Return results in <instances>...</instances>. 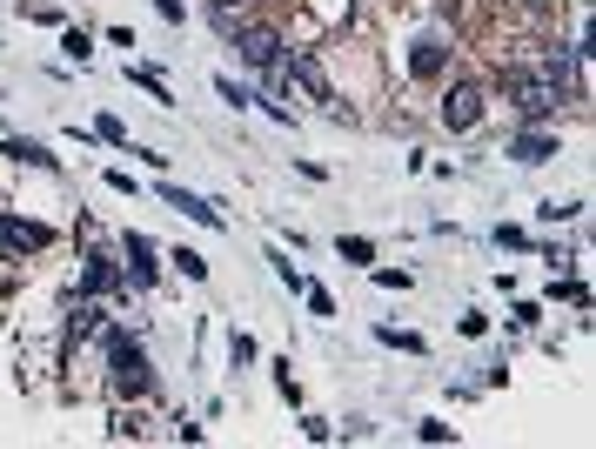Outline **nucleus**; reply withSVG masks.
Listing matches in <instances>:
<instances>
[{"instance_id": "1", "label": "nucleus", "mask_w": 596, "mask_h": 449, "mask_svg": "<svg viewBox=\"0 0 596 449\" xmlns=\"http://www.w3.org/2000/svg\"><path fill=\"white\" fill-rule=\"evenodd\" d=\"M101 336H108V382H114V396H121V403H141V396H148V389H155V369H148V349H141V342L128 336V329H101Z\"/></svg>"}, {"instance_id": "2", "label": "nucleus", "mask_w": 596, "mask_h": 449, "mask_svg": "<svg viewBox=\"0 0 596 449\" xmlns=\"http://www.w3.org/2000/svg\"><path fill=\"white\" fill-rule=\"evenodd\" d=\"M563 81H550V74L536 68V74H516V81H509V101H516V114H523V121H550L556 108H563Z\"/></svg>"}, {"instance_id": "3", "label": "nucleus", "mask_w": 596, "mask_h": 449, "mask_svg": "<svg viewBox=\"0 0 596 449\" xmlns=\"http://www.w3.org/2000/svg\"><path fill=\"white\" fill-rule=\"evenodd\" d=\"M235 54H242L255 74H268L275 61H282V34H275V27H262V21H242V34H235Z\"/></svg>"}, {"instance_id": "4", "label": "nucleus", "mask_w": 596, "mask_h": 449, "mask_svg": "<svg viewBox=\"0 0 596 449\" xmlns=\"http://www.w3.org/2000/svg\"><path fill=\"white\" fill-rule=\"evenodd\" d=\"M442 121H449L456 135L476 128V121H483V88H476V81H456V88L442 94Z\"/></svg>"}, {"instance_id": "5", "label": "nucleus", "mask_w": 596, "mask_h": 449, "mask_svg": "<svg viewBox=\"0 0 596 449\" xmlns=\"http://www.w3.org/2000/svg\"><path fill=\"white\" fill-rule=\"evenodd\" d=\"M128 289H155V242L148 235H128V269H121Z\"/></svg>"}, {"instance_id": "6", "label": "nucleus", "mask_w": 596, "mask_h": 449, "mask_svg": "<svg viewBox=\"0 0 596 449\" xmlns=\"http://www.w3.org/2000/svg\"><path fill=\"white\" fill-rule=\"evenodd\" d=\"M161 202L181 208V215H188V222H201V228H221V208L201 202V195H188V188H175V181H161Z\"/></svg>"}, {"instance_id": "7", "label": "nucleus", "mask_w": 596, "mask_h": 449, "mask_svg": "<svg viewBox=\"0 0 596 449\" xmlns=\"http://www.w3.org/2000/svg\"><path fill=\"white\" fill-rule=\"evenodd\" d=\"M101 315H108V309H101L94 295H88V302H74V315H67V342H94V336H101V329H108Z\"/></svg>"}, {"instance_id": "8", "label": "nucleus", "mask_w": 596, "mask_h": 449, "mask_svg": "<svg viewBox=\"0 0 596 449\" xmlns=\"http://www.w3.org/2000/svg\"><path fill=\"white\" fill-rule=\"evenodd\" d=\"M509 155L523 161V168H543V161L556 155V141H550V135H536V128H530V135H516V141H509Z\"/></svg>"}, {"instance_id": "9", "label": "nucleus", "mask_w": 596, "mask_h": 449, "mask_svg": "<svg viewBox=\"0 0 596 449\" xmlns=\"http://www.w3.org/2000/svg\"><path fill=\"white\" fill-rule=\"evenodd\" d=\"M442 61H449V47L442 41H416V54H409V74H422V81H436Z\"/></svg>"}, {"instance_id": "10", "label": "nucleus", "mask_w": 596, "mask_h": 449, "mask_svg": "<svg viewBox=\"0 0 596 449\" xmlns=\"http://www.w3.org/2000/svg\"><path fill=\"white\" fill-rule=\"evenodd\" d=\"M114 289V262L108 255H88V262H81V295H108Z\"/></svg>"}, {"instance_id": "11", "label": "nucleus", "mask_w": 596, "mask_h": 449, "mask_svg": "<svg viewBox=\"0 0 596 449\" xmlns=\"http://www.w3.org/2000/svg\"><path fill=\"white\" fill-rule=\"evenodd\" d=\"M0 235H7V248H47L41 222H14V215H0Z\"/></svg>"}, {"instance_id": "12", "label": "nucleus", "mask_w": 596, "mask_h": 449, "mask_svg": "<svg viewBox=\"0 0 596 449\" xmlns=\"http://www.w3.org/2000/svg\"><path fill=\"white\" fill-rule=\"evenodd\" d=\"M7 155L27 161V168H54V155H47V148H41L34 135H7Z\"/></svg>"}, {"instance_id": "13", "label": "nucleus", "mask_w": 596, "mask_h": 449, "mask_svg": "<svg viewBox=\"0 0 596 449\" xmlns=\"http://www.w3.org/2000/svg\"><path fill=\"white\" fill-rule=\"evenodd\" d=\"M208 21H215L221 41H235V34H242V7H235V0H215V7H208Z\"/></svg>"}, {"instance_id": "14", "label": "nucleus", "mask_w": 596, "mask_h": 449, "mask_svg": "<svg viewBox=\"0 0 596 449\" xmlns=\"http://www.w3.org/2000/svg\"><path fill=\"white\" fill-rule=\"evenodd\" d=\"M128 81H134V88H141V94H155L161 108H175V101H168V81H161L155 68H134V61H128Z\"/></svg>"}, {"instance_id": "15", "label": "nucleus", "mask_w": 596, "mask_h": 449, "mask_svg": "<svg viewBox=\"0 0 596 449\" xmlns=\"http://www.w3.org/2000/svg\"><path fill=\"white\" fill-rule=\"evenodd\" d=\"M114 436H121V443H128V436H134V443H141V436H148V416H141V409H128V403H121V409H114Z\"/></svg>"}, {"instance_id": "16", "label": "nucleus", "mask_w": 596, "mask_h": 449, "mask_svg": "<svg viewBox=\"0 0 596 449\" xmlns=\"http://www.w3.org/2000/svg\"><path fill=\"white\" fill-rule=\"evenodd\" d=\"M342 262H376V242H369V235H342Z\"/></svg>"}, {"instance_id": "17", "label": "nucleus", "mask_w": 596, "mask_h": 449, "mask_svg": "<svg viewBox=\"0 0 596 449\" xmlns=\"http://www.w3.org/2000/svg\"><path fill=\"white\" fill-rule=\"evenodd\" d=\"M215 94L228 101V108H248V101H255V94H248L242 81H228V74H215Z\"/></svg>"}, {"instance_id": "18", "label": "nucleus", "mask_w": 596, "mask_h": 449, "mask_svg": "<svg viewBox=\"0 0 596 449\" xmlns=\"http://www.w3.org/2000/svg\"><path fill=\"white\" fill-rule=\"evenodd\" d=\"M94 135L108 141V148H134V141H128V128H121V121H114V114H101V128H94Z\"/></svg>"}, {"instance_id": "19", "label": "nucleus", "mask_w": 596, "mask_h": 449, "mask_svg": "<svg viewBox=\"0 0 596 449\" xmlns=\"http://www.w3.org/2000/svg\"><path fill=\"white\" fill-rule=\"evenodd\" d=\"M175 269H181V275H188V282H201V275H208V262H201L195 248H175Z\"/></svg>"}, {"instance_id": "20", "label": "nucleus", "mask_w": 596, "mask_h": 449, "mask_svg": "<svg viewBox=\"0 0 596 449\" xmlns=\"http://www.w3.org/2000/svg\"><path fill=\"white\" fill-rule=\"evenodd\" d=\"M61 47H67V61H88V27H67Z\"/></svg>"}, {"instance_id": "21", "label": "nucleus", "mask_w": 596, "mask_h": 449, "mask_svg": "<svg viewBox=\"0 0 596 449\" xmlns=\"http://www.w3.org/2000/svg\"><path fill=\"white\" fill-rule=\"evenodd\" d=\"M302 295H309V309H315V315H335V295L322 289V282H302Z\"/></svg>"}, {"instance_id": "22", "label": "nucleus", "mask_w": 596, "mask_h": 449, "mask_svg": "<svg viewBox=\"0 0 596 449\" xmlns=\"http://www.w3.org/2000/svg\"><path fill=\"white\" fill-rule=\"evenodd\" d=\"M376 342H389V349H409V356H422V336H402V329H376Z\"/></svg>"}]
</instances>
